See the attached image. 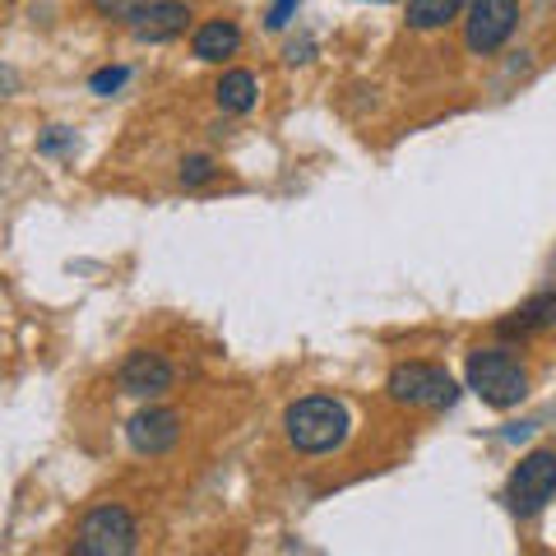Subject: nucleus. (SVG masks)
<instances>
[{
	"label": "nucleus",
	"instance_id": "f03ea898",
	"mask_svg": "<svg viewBox=\"0 0 556 556\" xmlns=\"http://www.w3.org/2000/svg\"><path fill=\"white\" fill-rule=\"evenodd\" d=\"M468 390H473L486 408H515L519 399L529 394V371L525 362H519L510 348H478V353H468Z\"/></svg>",
	"mask_w": 556,
	"mask_h": 556
},
{
	"label": "nucleus",
	"instance_id": "0eeeda50",
	"mask_svg": "<svg viewBox=\"0 0 556 556\" xmlns=\"http://www.w3.org/2000/svg\"><path fill=\"white\" fill-rule=\"evenodd\" d=\"M121 390L135 394V399H153V394H163L172 390V362L163 353H153V348H139V353H130L126 362H121Z\"/></svg>",
	"mask_w": 556,
	"mask_h": 556
},
{
	"label": "nucleus",
	"instance_id": "1a4fd4ad",
	"mask_svg": "<svg viewBox=\"0 0 556 556\" xmlns=\"http://www.w3.org/2000/svg\"><path fill=\"white\" fill-rule=\"evenodd\" d=\"M190 20H195V14H190L186 0H149V10L139 14V24H135V38L139 42H172L190 28Z\"/></svg>",
	"mask_w": 556,
	"mask_h": 556
},
{
	"label": "nucleus",
	"instance_id": "7ed1b4c3",
	"mask_svg": "<svg viewBox=\"0 0 556 556\" xmlns=\"http://www.w3.org/2000/svg\"><path fill=\"white\" fill-rule=\"evenodd\" d=\"M386 394L404 408H450L459 399V386L437 362H399L386 380Z\"/></svg>",
	"mask_w": 556,
	"mask_h": 556
},
{
	"label": "nucleus",
	"instance_id": "6e6552de",
	"mask_svg": "<svg viewBox=\"0 0 556 556\" xmlns=\"http://www.w3.org/2000/svg\"><path fill=\"white\" fill-rule=\"evenodd\" d=\"M126 437L139 455H167V450L181 441V417L172 408H144V413L130 417Z\"/></svg>",
	"mask_w": 556,
	"mask_h": 556
},
{
	"label": "nucleus",
	"instance_id": "6ab92c4d",
	"mask_svg": "<svg viewBox=\"0 0 556 556\" xmlns=\"http://www.w3.org/2000/svg\"><path fill=\"white\" fill-rule=\"evenodd\" d=\"M376 5H386V0H376Z\"/></svg>",
	"mask_w": 556,
	"mask_h": 556
},
{
	"label": "nucleus",
	"instance_id": "a211bd4d",
	"mask_svg": "<svg viewBox=\"0 0 556 556\" xmlns=\"http://www.w3.org/2000/svg\"><path fill=\"white\" fill-rule=\"evenodd\" d=\"M65 144H70V139H65V135H61V126H51V135H47V139H42V153H61V149H65Z\"/></svg>",
	"mask_w": 556,
	"mask_h": 556
},
{
	"label": "nucleus",
	"instance_id": "ddd939ff",
	"mask_svg": "<svg viewBox=\"0 0 556 556\" xmlns=\"http://www.w3.org/2000/svg\"><path fill=\"white\" fill-rule=\"evenodd\" d=\"M464 10H468V0H408V28H417V33L445 28L450 20H459Z\"/></svg>",
	"mask_w": 556,
	"mask_h": 556
},
{
	"label": "nucleus",
	"instance_id": "423d86ee",
	"mask_svg": "<svg viewBox=\"0 0 556 556\" xmlns=\"http://www.w3.org/2000/svg\"><path fill=\"white\" fill-rule=\"evenodd\" d=\"M556 496V450H533L515 464L510 486H506V501L515 515H538Z\"/></svg>",
	"mask_w": 556,
	"mask_h": 556
},
{
	"label": "nucleus",
	"instance_id": "dca6fc26",
	"mask_svg": "<svg viewBox=\"0 0 556 556\" xmlns=\"http://www.w3.org/2000/svg\"><path fill=\"white\" fill-rule=\"evenodd\" d=\"M126 79H130V70H121V65H116V70H98L89 89H93L98 98H112V93H116V89H121V84H126Z\"/></svg>",
	"mask_w": 556,
	"mask_h": 556
},
{
	"label": "nucleus",
	"instance_id": "f257e3e1",
	"mask_svg": "<svg viewBox=\"0 0 556 556\" xmlns=\"http://www.w3.org/2000/svg\"><path fill=\"white\" fill-rule=\"evenodd\" d=\"M348 431H353V413L334 394H306L283 413V437L302 455H329L348 441Z\"/></svg>",
	"mask_w": 556,
	"mask_h": 556
},
{
	"label": "nucleus",
	"instance_id": "9b49d317",
	"mask_svg": "<svg viewBox=\"0 0 556 556\" xmlns=\"http://www.w3.org/2000/svg\"><path fill=\"white\" fill-rule=\"evenodd\" d=\"M237 47H241V28L232 20H208V24L195 28V38H190V51L208 65L237 56Z\"/></svg>",
	"mask_w": 556,
	"mask_h": 556
},
{
	"label": "nucleus",
	"instance_id": "2eb2a0df",
	"mask_svg": "<svg viewBox=\"0 0 556 556\" xmlns=\"http://www.w3.org/2000/svg\"><path fill=\"white\" fill-rule=\"evenodd\" d=\"M214 177H218V167H214V159H204V153H195V159L181 163V186H186V190H195V186L214 181Z\"/></svg>",
	"mask_w": 556,
	"mask_h": 556
},
{
	"label": "nucleus",
	"instance_id": "39448f33",
	"mask_svg": "<svg viewBox=\"0 0 556 556\" xmlns=\"http://www.w3.org/2000/svg\"><path fill=\"white\" fill-rule=\"evenodd\" d=\"M519 24V0H468L464 10V47L473 56H492L510 42Z\"/></svg>",
	"mask_w": 556,
	"mask_h": 556
},
{
	"label": "nucleus",
	"instance_id": "9d476101",
	"mask_svg": "<svg viewBox=\"0 0 556 556\" xmlns=\"http://www.w3.org/2000/svg\"><path fill=\"white\" fill-rule=\"evenodd\" d=\"M543 329H556V288L529 298L510 320L496 325V334L501 339H529V334H543Z\"/></svg>",
	"mask_w": 556,
	"mask_h": 556
},
{
	"label": "nucleus",
	"instance_id": "20e7f679",
	"mask_svg": "<svg viewBox=\"0 0 556 556\" xmlns=\"http://www.w3.org/2000/svg\"><path fill=\"white\" fill-rule=\"evenodd\" d=\"M135 547H139V529L126 506H98L84 515L75 529L79 556H130Z\"/></svg>",
	"mask_w": 556,
	"mask_h": 556
},
{
	"label": "nucleus",
	"instance_id": "f8f14e48",
	"mask_svg": "<svg viewBox=\"0 0 556 556\" xmlns=\"http://www.w3.org/2000/svg\"><path fill=\"white\" fill-rule=\"evenodd\" d=\"M214 98H218V108H223V112L241 116V112H251L255 102H260V84H255L251 70H228V75L218 79Z\"/></svg>",
	"mask_w": 556,
	"mask_h": 556
},
{
	"label": "nucleus",
	"instance_id": "4468645a",
	"mask_svg": "<svg viewBox=\"0 0 556 556\" xmlns=\"http://www.w3.org/2000/svg\"><path fill=\"white\" fill-rule=\"evenodd\" d=\"M93 10L102 20H116V24H139V14L149 10V0H93Z\"/></svg>",
	"mask_w": 556,
	"mask_h": 556
},
{
	"label": "nucleus",
	"instance_id": "f3484780",
	"mask_svg": "<svg viewBox=\"0 0 556 556\" xmlns=\"http://www.w3.org/2000/svg\"><path fill=\"white\" fill-rule=\"evenodd\" d=\"M292 14H298V0H274L269 14H265V28L269 33H283L292 24Z\"/></svg>",
	"mask_w": 556,
	"mask_h": 556
}]
</instances>
